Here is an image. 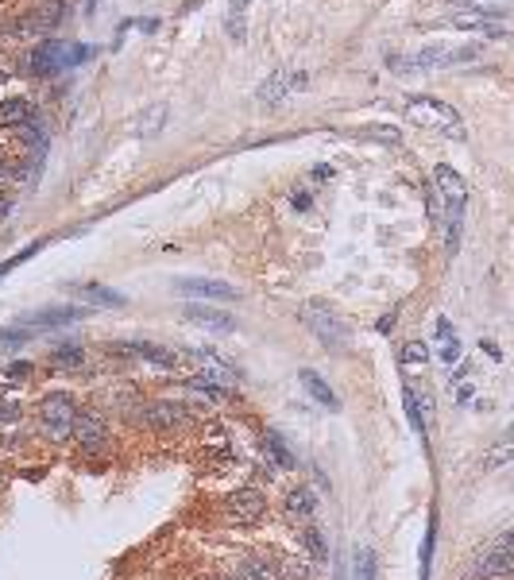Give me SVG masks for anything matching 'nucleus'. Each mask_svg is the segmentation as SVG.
<instances>
[{
  "label": "nucleus",
  "mask_w": 514,
  "mask_h": 580,
  "mask_svg": "<svg viewBox=\"0 0 514 580\" xmlns=\"http://www.w3.org/2000/svg\"><path fill=\"white\" fill-rule=\"evenodd\" d=\"M78 398H74L70 391H47L35 403V426H39V434L47 437V441H55V445H62V441H70L74 434V421H78Z\"/></svg>",
  "instance_id": "f257e3e1"
},
{
  "label": "nucleus",
  "mask_w": 514,
  "mask_h": 580,
  "mask_svg": "<svg viewBox=\"0 0 514 580\" xmlns=\"http://www.w3.org/2000/svg\"><path fill=\"white\" fill-rule=\"evenodd\" d=\"M468 576L472 580H514V526L502 530L499 537H491L484 550L476 553Z\"/></svg>",
  "instance_id": "f03ea898"
},
{
  "label": "nucleus",
  "mask_w": 514,
  "mask_h": 580,
  "mask_svg": "<svg viewBox=\"0 0 514 580\" xmlns=\"http://www.w3.org/2000/svg\"><path fill=\"white\" fill-rule=\"evenodd\" d=\"M406 116H410L414 124L437 128V132L453 135V140H464V124H460V112L453 109V104L437 101V97H410V101H406Z\"/></svg>",
  "instance_id": "7ed1b4c3"
},
{
  "label": "nucleus",
  "mask_w": 514,
  "mask_h": 580,
  "mask_svg": "<svg viewBox=\"0 0 514 580\" xmlns=\"http://www.w3.org/2000/svg\"><path fill=\"white\" fill-rule=\"evenodd\" d=\"M136 421L144 429H152V434H175V429L194 426V410L175 403V398H152V403L139 406Z\"/></svg>",
  "instance_id": "20e7f679"
},
{
  "label": "nucleus",
  "mask_w": 514,
  "mask_h": 580,
  "mask_svg": "<svg viewBox=\"0 0 514 580\" xmlns=\"http://www.w3.org/2000/svg\"><path fill=\"white\" fill-rule=\"evenodd\" d=\"M302 321L314 329V336L325 348H348V325L337 318V310L329 302H321V298H314V302H306L302 305Z\"/></svg>",
  "instance_id": "39448f33"
},
{
  "label": "nucleus",
  "mask_w": 514,
  "mask_h": 580,
  "mask_svg": "<svg viewBox=\"0 0 514 580\" xmlns=\"http://www.w3.org/2000/svg\"><path fill=\"white\" fill-rule=\"evenodd\" d=\"M70 441L82 452H90V457H101V452H109L113 449V426H109V418L97 414V410H82L78 421H74Z\"/></svg>",
  "instance_id": "423d86ee"
},
{
  "label": "nucleus",
  "mask_w": 514,
  "mask_h": 580,
  "mask_svg": "<svg viewBox=\"0 0 514 580\" xmlns=\"http://www.w3.org/2000/svg\"><path fill=\"white\" fill-rule=\"evenodd\" d=\"M221 507H224V519L252 526V522L267 519V495L260 488H232L229 495H224Z\"/></svg>",
  "instance_id": "0eeeda50"
},
{
  "label": "nucleus",
  "mask_w": 514,
  "mask_h": 580,
  "mask_svg": "<svg viewBox=\"0 0 514 580\" xmlns=\"http://www.w3.org/2000/svg\"><path fill=\"white\" fill-rule=\"evenodd\" d=\"M283 514L291 522H298V526L314 522V514H317V491L309 488V483H291V488L283 491Z\"/></svg>",
  "instance_id": "6e6552de"
},
{
  "label": "nucleus",
  "mask_w": 514,
  "mask_h": 580,
  "mask_svg": "<svg viewBox=\"0 0 514 580\" xmlns=\"http://www.w3.org/2000/svg\"><path fill=\"white\" fill-rule=\"evenodd\" d=\"M182 318L194 321V325H201L206 333H232V329L240 325L229 310H217V305H206V302H190V305H182Z\"/></svg>",
  "instance_id": "1a4fd4ad"
},
{
  "label": "nucleus",
  "mask_w": 514,
  "mask_h": 580,
  "mask_svg": "<svg viewBox=\"0 0 514 580\" xmlns=\"http://www.w3.org/2000/svg\"><path fill=\"white\" fill-rule=\"evenodd\" d=\"M232 576L237 580H283V565H278L275 553H244L232 565Z\"/></svg>",
  "instance_id": "9d476101"
},
{
  "label": "nucleus",
  "mask_w": 514,
  "mask_h": 580,
  "mask_svg": "<svg viewBox=\"0 0 514 580\" xmlns=\"http://www.w3.org/2000/svg\"><path fill=\"white\" fill-rule=\"evenodd\" d=\"M85 318H90L85 305H47V310H39V313H27L24 325H31V329H58V325H74Z\"/></svg>",
  "instance_id": "9b49d317"
},
{
  "label": "nucleus",
  "mask_w": 514,
  "mask_h": 580,
  "mask_svg": "<svg viewBox=\"0 0 514 580\" xmlns=\"http://www.w3.org/2000/svg\"><path fill=\"white\" fill-rule=\"evenodd\" d=\"M433 186L441 189V197H445V213H448V209H464V202H468V182L448 163H441L433 171Z\"/></svg>",
  "instance_id": "f8f14e48"
},
{
  "label": "nucleus",
  "mask_w": 514,
  "mask_h": 580,
  "mask_svg": "<svg viewBox=\"0 0 514 580\" xmlns=\"http://www.w3.org/2000/svg\"><path fill=\"white\" fill-rule=\"evenodd\" d=\"M175 287L182 294H190V298H213V302H232L240 294L232 282H221V279H178Z\"/></svg>",
  "instance_id": "ddd939ff"
},
{
  "label": "nucleus",
  "mask_w": 514,
  "mask_h": 580,
  "mask_svg": "<svg viewBox=\"0 0 514 580\" xmlns=\"http://www.w3.org/2000/svg\"><path fill=\"white\" fill-rule=\"evenodd\" d=\"M260 445H263L267 460H271L275 468H283V472H294V468H298V457H294L291 449H286L283 434H275V429H263V434H260Z\"/></svg>",
  "instance_id": "4468645a"
},
{
  "label": "nucleus",
  "mask_w": 514,
  "mask_h": 580,
  "mask_svg": "<svg viewBox=\"0 0 514 580\" xmlns=\"http://www.w3.org/2000/svg\"><path fill=\"white\" fill-rule=\"evenodd\" d=\"M62 66H74L62 43H43L35 55H31V73H58Z\"/></svg>",
  "instance_id": "2eb2a0df"
},
{
  "label": "nucleus",
  "mask_w": 514,
  "mask_h": 580,
  "mask_svg": "<svg viewBox=\"0 0 514 580\" xmlns=\"http://www.w3.org/2000/svg\"><path fill=\"white\" fill-rule=\"evenodd\" d=\"M298 379H302V387H306L309 398H317V403L325 406V410H340V398L333 395V387H329L325 379L314 372V367H302V372H298Z\"/></svg>",
  "instance_id": "dca6fc26"
},
{
  "label": "nucleus",
  "mask_w": 514,
  "mask_h": 580,
  "mask_svg": "<svg viewBox=\"0 0 514 580\" xmlns=\"http://www.w3.org/2000/svg\"><path fill=\"white\" fill-rule=\"evenodd\" d=\"M124 348H128V356H139V360H147V364H155V367H178V356L170 352V348H163V344L132 341V344H124Z\"/></svg>",
  "instance_id": "f3484780"
},
{
  "label": "nucleus",
  "mask_w": 514,
  "mask_h": 580,
  "mask_svg": "<svg viewBox=\"0 0 514 580\" xmlns=\"http://www.w3.org/2000/svg\"><path fill=\"white\" fill-rule=\"evenodd\" d=\"M514 460V421L507 426V434H502L495 445H491L487 452H484V460H479V468L484 472H495V468H502V464H510Z\"/></svg>",
  "instance_id": "a211bd4d"
},
{
  "label": "nucleus",
  "mask_w": 514,
  "mask_h": 580,
  "mask_svg": "<svg viewBox=\"0 0 514 580\" xmlns=\"http://www.w3.org/2000/svg\"><path fill=\"white\" fill-rule=\"evenodd\" d=\"M302 557H309V561H317V565L329 557V542H325V534H321L314 522L302 526Z\"/></svg>",
  "instance_id": "6ab92c4d"
},
{
  "label": "nucleus",
  "mask_w": 514,
  "mask_h": 580,
  "mask_svg": "<svg viewBox=\"0 0 514 580\" xmlns=\"http://www.w3.org/2000/svg\"><path fill=\"white\" fill-rule=\"evenodd\" d=\"M74 294H82V298H93L97 305H124V294L121 290H109V287H101V282H74Z\"/></svg>",
  "instance_id": "aec40b11"
},
{
  "label": "nucleus",
  "mask_w": 514,
  "mask_h": 580,
  "mask_svg": "<svg viewBox=\"0 0 514 580\" xmlns=\"http://www.w3.org/2000/svg\"><path fill=\"white\" fill-rule=\"evenodd\" d=\"M31 120V104L24 97H8L0 101V128H16V124Z\"/></svg>",
  "instance_id": "412c9836"
},
{
  "label": "nucleus",
  "mask_w": 514,
  "mask_h": 580,
  "mask_svg": "<svg viewBox=\"0 0 514 580\" xmlns=\"http://www.w3.org/2000/svg\"><path fill=\"white\" fill-rule=\"evenodd\" d=\"M51 360H55V367H62V372H74V367L85 364V352H82L78 344H58Z\"/></svg>",
  "instance_id": "4be33fe9"
},
{
  "label": "nucleus",
  "mask_w": 514,
  "mask_h": 580,
  "mask_svg": "<svg viewBox=\"0 0 514 580\" xmlns=\"http://www.w3.org/2000/svg\"><path fill=\"white\" fill-rule=\"evenodd\" d=\"M363 140H376V143H387V147H399L402 143V132L399 128H387V124H368V128H360Z\"/></svg>",
  "instance_id": "5701e85b"
},
{
  "label": "nucleus",
  "mask_w": 514,
  "mask_h": 580,
  "mask_svg": "<svg viewBox=\"0 0 514 580\" xmlns=\"http://www.w3.org/2000/svg\"><path fill=\"white\" fill-rule=\"evenodd\" d=\"M186 387H190V391H201V398H213V403H221V398L229 395V391H224V387L217 383V379H209V375H194V379H186Z\"/></svg>",
  "instance_id": "b1692460"
},
{
  "label": "nucleus",
  "mask_w": 514,
  "mask_h": 580,
  "mask_svg": "<svg viewBox=\"0 0 514 580\" xmlns=\"http://www.w3.org/2000/svg\"><path fill=\"white\" fill-rule=\"evenodd\" d=\"M402 406H406V418H410L414 434H422V437H425V421H422V410H417V395H414V387H410V383L402 387Z\"/></svg>",
  "instance_id": "393cba45"
},
{
  "label": "nucleus",
  "mask_w": 514,
  "mask_h": 580,
  "mask_svg": "<svg viewBox=\"0 0 514 580\" xmlns=\"http://www.w3.org/2000/svg\"><path fill=\"white\" fill-rule=\"evenodd\" d=\"M286 89H291V86H286V73H271V78H267L263 86H260V101H267V104H271V101H283Z\"/></svg>",
  "instance_id": "a878e982"
},
{
  "label": "nucleus",
  "mask_w": 514,
  "mask_h": 580,
  "mask_svg": "<svg viewBox=\"0 0 514 580\" xmlns=\"http://www.w3.org/2000/svg\"><path fill=\"white\" fill-rule=\"evenodd\" d=\"M448 24H453V27H464V31H472V27H484V24H487V12H479V8H464V12L448 16Z\"/></svg>",
  "instance_id": "bb28decb"
},
{
  "label": "nucleus",
  "mask_w": 514,
  "mask_h": 580,
  "mask_svg": "<svg viewBox=\"0 0 514 580\" xmlns=\"http://www.w3.org/2000/svg\"><path fill=\"white\" fill-rule=\"evenodd\" d=\"M62 12H66V8H62V0H43L39 12H35V24L39 27H51V24H58V19H62Z\"/></svg>",
  "instance_id": "cd10ccee"
},
{
  "label": "nucleus",
  "mask_w": 514,
  "mask_h": 580,
  "mask_svg": "<svg viewBox=\"0 0 514 580\" xmlns=\"http://www.w3.org/2000/svg\"><path fill=\"white\" fill-rule=\"evenodd\" d=\"M402 364H430V344L425 341H406L402 344Z\"/></svg>",
  "instance_id": "c85d7f7f"
},
{
  "label": "nucleus",
  "mask_w": 514,
  "mask_h": 580,
  "mask_svg": "<svg viewBox=\"0 0 514 580\" xmlns=\"http://www.w3.org/2000/svg\"><path fill=\"white\" fill-rule=\"evenodd\" d=\"M352 576H356V580H376V553L360 545V550H356V573H352Z\"/></svg>",
  "instance_id": "c756f323"
},
{
  "label": "nucleus",
  "mask_w": 514,
  "mask_h": 580,
  "mask_svg": "<svg viewBox=\"0 0 514 580\" xmlns=\"http://www.w3.org/2000/svg\"><path fill=\"white\" fill-rule=\"evenodd\" d=\"M31 333H16V329H0V344H24Z\"/></svg>",
  "instance_id": "7c9ffc66"
},
{
  "label": "nucleus",
  "mask_w": 514,
  "mask_h": 580,
  "mask_svg": "<svg viewBox=\"0 0 514 580\" xmlns=\"http://www.w3.org/2000/svg\"><path fill=\"white\" fill-rule=\"evenodd\" d=\"M16 418H19V406H16V403L0 406V421H16Z\"/></svg>",
  "instance_id": "2f4dec72"
},
{
  "label": "nucleus",
  "mask_w": 514,
  "mask_h": 580,
  "mask_svg": "<svg viewBox=\"0 0 514 580\" xmlns=\"http://www.w3.org/2000/svg\"><path fill=\"white\" fill-rule=\"evenodd\" d=\"M248 4H252V0H229V12H244Z\"/></svg>",
  "instance_id": "473e14b6"
},
{
  "label": "nucleus",
  "mask_w": 514,
  "mask_h": 580,
  "mask_svg": "<svg viewBox=\"0 0 514 580\" xmlns=\"http://www.w3.org/2000/svg\"><path fill=\"white\" fill-rule=\"evenodd\" d=\"M291 89H306V73H294V78H291Z\"/></svg>",
  "instance_id": "72a5a7b5"
},
{
  "label": "nucleus",
  "mask_w": 514,
  "mask_h": 580,
  "mask_svg": "<svg viewBox=\"0 0 514 580\" xmlns=\"http://www.w3.org/2000/svg\"><path fill=\"white\" fill-rule=\"evenodd\" d=\"M294 205L298 209H309V194H294Z\"/></svg>",
  "instance_id": "f704fd0d"
},
{
  "label": "nucleus",
  "mask_w": 514,
  "mask_h": 580,
  "mask_svg": "<svg viewBox=\"0 0 514 580\" xmlns=\"http://www.w3.org/2000/svg\"><path fill=\"white\" fill-rule=\"evenodd\" d=\"M4 174H8V163H4V159H0V178H4Z\"/></svg>",
  "instance_id": "c9c22d12"
},
{
  "label": "nucleus",
  "mask_w": 514,
  "mask_h": 580,
  "mask_svg": "<svg viewBox=\"0 0 514 580\" xmlns=\"http://www.w3.org/2000/svg\"><path fill=\"white\" fill-rule=\"evenodd\" d=\"M85 4H90V8H97V0H85Z\"/></svg>",
  "instance_id": "e433bc0d"
},
{
  "label": "nucleus",
  "mask_w": 514,
  "mask_h": 580,
  "mask_svg": "<svg viewBox=\"0 0 514 580\" xmlns=\"http://www.w3.org/2000/svg\"><path fill=\"white\" fill-rule=\"evenodd\" d=\"M0 86H4V70H0Z\"/></svg>",
  "instance_id": "4c0bfd02"
}]
</instances>
